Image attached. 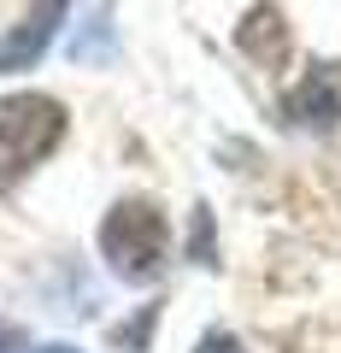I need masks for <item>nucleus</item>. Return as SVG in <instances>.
Masks as SVG:
<instances>
[{"label":"nucleus","instance_id":"1","mask_svg":"<svg viewBox=\"0 0 341 353\" xmlns=\"http://www.w3.org/2000/svg\"><path fill=\"white\" fill-rule=\"evenodd\" d=\"M65 141V106L53 94H0V194L24 183Z\"/></svg>","mask_w":341,"mask_h":353},{"label":"nucleus","instance_id":"2","mask_svg":"<svg viewBox=\"0 0 341 353\" xmlns=\"http://www.w3.org/2000/svg\"><path fill=\"white\" fill-rule=\"evenodd\" d=\"M165 248H171V224L153 201H118L101 224V253L112 259L118 277L147 283L153 271L165 265Z\"/></svg>","mask_w":341,"mask_h":353},{"label":"nucleus","instance_id":"3","mask_svg":"<svg viewBox=\"0 0 341 353\" xmlns=\"http://www.w3.org/2000/svg\"><path fill=\"white\" fill-rule=\"evenodd\" d=\"M282 118L300 130H335L341 124V65H312L300 83L282 94Z\"/></svg>","mask_w":341,"mask_h":353},{"label":"nucleus","instance_id":"4","mask_svg":"<svg viewBox=\"0 0 341 353\" xmlns=\"http://www.w3.org/2000/svg\"><path fill=\"white\" fill-rule=\"evenodd\" d=\"M65 6H36V12H24L6 36H0V77H12V71H30V65L48 53L53 30H59Z\"/></svg>","mask_w":341,"mask_h":353},{"label":"nucleus","instance_id":"5","mask_svg":"<svg viewBox=\"0 0 341 353\" xmlns=\"http://www.w3.org/2000/svg\"><path fill=\"white\" fill-rule=\"evenodd\" d=\"M236 41H241V53H247V59H259V65H282V53H289V24H282L277 6H253Z\"/></svg>","mask_w":341,"mask_h":353},{"label":"nucleus","instance_id":"6","mask_svg":"<svg viewBox=\"0 0 341 353\" xmlns=\"http://www.w3.org/2000/svg\"><path fill=\"white\" fill-rule=\"evenodd\" d=\"M71 59H76V65H89V59H112V12H106V6H94V12H89L83 36L71 41Z\"/></svg>","mask_w":341,"mask_h":353},{"label":"nucleus","instance_id":"7","mask_svg":"<svg viewBox=\"0 0 341 353\" xmlns=\"http://www.w3.org/2000/svg\"><path fill=\"white\" fill-rule=\"evenodd\" d=\"M0 353H36V347H30V336H24L18 324H6V318H0Z\"/></svg>","mask_w":341,"mask_h":353},{"label":"nucleus","instance_id":"8","mask_svg":"<svg viewBox=\"0 0 341 353\" xmlns=\"http://www.w3.org/2000/svg\"><path fill=\"white\" fill-rule=\"evenodd\" d=\"M194 353H241V341H236V336H224V330H212V336H206Z\"/></svg>","mask_w":341,"mask_h":353}]
</instances>
